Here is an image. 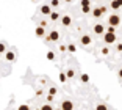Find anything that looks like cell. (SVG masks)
<instances>
[{"mask_svg":"<svg viewBox=\"0 0 122 110\" xmlns=\"http://www.w3.org/2000/svg\"><path fill=\"white\" fill-rule=\"evenodd\" d=\"M66 75H67V79H72L75 75V72H74V69H67V71H66Z\"/></svg>","mask_w":122,"mask_h":110,"instance_id":"e0dca14e","label":"cell"},{"mask_svg":"<svg viewBox=\"0 0 122 110\" xmlns=\"http://www.w3.org/2000/svg\"><path fill=\"white\" fill-rule=\"evenodd\" d=\"M66 80H67V75L64 72H60V82H66Z\"/></svg>","mask_w":122,"mask_h":110,"instance_id":"603a6c76","label":"cell"},{"mask_svg":"<svg viewBox=\"0 0 122 110\" xmlns=\"http://www.w3.org/2000/svg\"><path fill=\"white\" fill-rule=\"evenodd\" d=\"M80 43H81V46H89V44L92 43V39H91L89 35H83L81 38H80Z\"/></svg>","mask_w":122,"mask_h":110,"instance_id":"ba28073f","label":"cell"},{"mask_svg":"<svg viewBox=\"0 0 122 110\" xmlns=\"http://www.w3.org/2000/svg\"><path fill=\"white\" fill-rule=\"evenodd\" d=\"M92 30H94V33H96V35H105V33H107V32H105V27L102 24H96L92 27Z\"/></svg>","mask_w":122,"mask_h":110,"instance_id":"5b68a950","label":"cell"},{"mask_svg":"<svg viewBox=\"0 0 122 110\" xmlns=\"http://www.w3.org/2000/svg\"><path fill=\"white\" fill-rule=\"evenodd\" d=\"M110 6H111L113 10H119V8L122 6V0H111Z\"/></svg>","mask_w":122,"mask_h":110,"instance_id":"7c38bea8","label":"cell"},{"mask_svg":"<svg viewBox=\"0 0 122 110\" xmlns=\"http://www.w3.org/2000/svg\"><path fill=\"white\" fill-rule=\"evenodd\" d=\"M108 24L111 25V27H117V25L121 24V17H119L117 14H111L108 17Z\"/></svg>","mask_w":122,"mask_h":110,"instance_id":"6da1fadb","label":"cell"},{"mask_svg":"<svg viewBox=\"0 0 122 110\" xmlns=\"http://www.w3.org/2000/svg\"><path fill=\"white\" fill-rule=\"evenodd\" d=\"M41 110H53V107L50 104H44V105H41Z\"/></svg>","mask_w":122,"mask_h":110,"instance_id":"d6986e66","label":"cell"},{"mask_svg":"<svg viewBox=\"0 0 122 110\" xmlns=\"http://www.w3.org/2000/svg\"><path fill=\"white\" fill-rule=\"evenodd\" d=\"M0 53H3V55L6 53V46L3 43H0Z\"/></svg>","mask_w":122,"mask_h":110,"instance_id":"7402d4cb","label":"cell"},{"mask_svg":"<svg viewBox=\"0 0 122 110\" xmlns=\"http://www.w3.org/2000/svg\"><path fill=\"white\" fill-rule=\"evenodd\" d=\"M35 35L38 36V38H44V36H46V29L41 27V25H38V27L35 29Z\"/></svg>","mask_w":122,"mask_h":110,"instance_id":"52a82bcc","label":"cell"},{"mask_svg":"<svg viewBox=\"0 0 122 110\" xmlns=\"http://www.w3.org/2000/svg\"><path fill=\"white\" fill-rule=\"evenodd\" d=\"M17 110H31V109H30V105H27V104H22V105L17 107Z\"/></svg>","mask_w":122,"mask_h":110,"instance_id":"44dd1931","label":"cell"},{"mask_svg":"<svg viewBox=\"0 0 122 110\" xmlns=\"http://www.w3.org/2000/svg\"><path fill=\"white\" fill-rule=\"evenodd\" d=\"M49 41H53V43H56L58 39H60V33H58V30H52L50 33H49Z\"/></svg>","mask_w":122,"mask_h":110,"instance_id":"8992f818","label":"cell"},{"mask_svg":"<svg viewBox=\"0 0 122 110\" xmlns=\"http://www.w3.org/2000/svg\"><path fill=\"white\" fill-rule=\"evenodd\" d=\"M80 5H81V11L85 13V14L91 13V0H81Z\"/></svg>","mask_w":122,"mask_h":110,"instance_id":"7a4b0ae2","label":"cell"},{"mask_svg":"<svg viewBox=\"0 0 122 110\" xmlns=\"http://www.w3.org/2000/svg\"><path fill=\"white\" fill-rule=\"evenodd\" d=\"M80 80H81L83 83H88V82H89V74H86V72H83V74L80 75Z\"/></svg>","mask_w":122,"mask_h":110,"instance_id":"5bb4252c","label":"cell"},{"mask_svg":"<svg viewBox=\"0 0 122 110\" xmlns=\"http://www.w3.org/2000/svg\"><path fill=\"white\" fill-rule=\"evenodd\" d=\"M64 2H66V3H71V2H72V0H64Z\"/></svg>","mask_w":122,"mask_h":110,"instance_id":"1f68e13d","label":"cell"},{"mask_svg":"<svg viewBox=\"0 0 122 110\" xmlns=\"http://www.w3.org/2000/svg\"><path fill=\"white\" fill-rule=\"evenodd\" d=\"M116 49H117V52H122V43H119L117 46H116Z\"/></svg>","mask_w":122,"mask_h":110,"instance_id":"83f0119b","label":"cell"},{"mask_svg":"<svg viewBox=\"0 0 122 110\" xmlns=\"http://www.w3.org/2000/svg\"><path fill=\"white\" fill-rule=\"evenodd\" d=\"M38 110H41V109H38Z\"/></svg>","mask_w":122,"mask_h":110,"instance_id":"d6a6232c","label":"cell"},{"mask_svg":"<svg viewBox=\"0 0 122 110\" xmlns=\"http://www.w3.org/2000/svg\"><path fill=\"white\" fill-rule=\"evenodd\" d=\"M5 60H6V61H14V60H16V52H13V50H8V52L5 53Z\"/></svg>","mask_w":122,"mask_h":110,"instance_id":"30bf717a","label":"cell"},{"mask_svg":"<svg viewBox=\"0 0 122 110\" xmlns=\"http://www.w3.org/2000/svg\"><path fill=\"white\" fill-rule=\"evenodd\" d=\"M41 14L50 16L52 14V6H50V5H42V6H41Z\"/></svg>","mask_w":122,"mask_h":110,"instance_id":"9c48e42d","label":"cell"},{"mask_svg":"<svg viewBox=\"0 0 122 110\" xmlns=\"http://www.w3.org/2000/svg\"><path fill=\"white\" fill-rule=\"evenodd\" d=\"M102 53H103V55H108V53H110V50H108V47H103V49H102Z\"/></svg>","mask_w":122,"mask_h":110,"instance_id":"4316f807","label":"cell"},{"mask_svg":"<svg viewBox=\"0 0 122 110\" xmlns=\"http://www.w3.org/2000/svg\"><path fill=\"white\" fill-rule=\"evenodd\" d=\"M102 14H103V13H102L100 8H94V10H92V16H94V17H100Z\"/></svg>","mask_w":122,"mask_h":110,"instance_id":"4fadbf2b","label":"cell"},{"mask_svg":"<svg viewBox=\"0 0 122 110\" xmlns=\"http://www.w3.org/2000/svg\"><path fill=\"white\" fill-rule=\"evenodd\" d=\"M36 94H38V96H42L44 91H42V90H38V91H36Z\"/></svg>","mask_w":122,"mask_h":110,"instance_id":"f1b7e54d","label":"cell"},{"mask_svg":"<svg viewBox=\"0 0 122 110\" xmlns=\"http://www.w3.org/2000/svg\"><path fill=\"white\" fill-rule=\"evenodd\" d=\"M50 6H60V0H50Z\"/></svg>","mask_w":122,"mask_h":110,"instance_id":"d4e9b609","label":"cell"},{"mask_svg":"<svg viewBox=\"0 0 122 110\" xmlns=\"http://www.w3.org/2000/svg\"><path fill=\"white\" fill-rule=\"evenodd\" d=\"M117 75H119V77H121V79H122V68H121V69H119V72H117Z\"/></svg>","mask_w":122,"mask_h":110,"instance_id":"4dcf8cb0","label":"cell"},{"mask_svg":"<svg viewBox=\"0 0 122 110\" xmlns=\"http://www.w3.org/2000/svg\"><path fill=\"white\" fill-rule=\"evenodd\" d=\"M61 110H74V102L69 99H64L61 102Z\"/></svg>","mask_w":122,"mask_h":110,"instance_id":"277c9868","label":"cell"},{"mask_svg":"<svg viewBox=\"0 0 122 110\" xmlns=\"http://www.w3.org/2000/svg\"><path fill=\"white\" fill-rule=\"evenodd\" d=\"M67 50H69V52H72V53H74V52L77 50V47L74 46V44H69V46H67Z\"/></svg>","mask_w":122,"mask_h":110,"instance_id":"cb8c5ba5","label":"cell"},{"mask_svg":"<svg viewBox=\"0 0 122 110\" xmlns=\"http://www.w3.org/2000/svg\"><path fill=\"white\" fill-rule=\"evenodd\" d=\"M49 17H50V21H58V19H60V13H56V11H52V14L49 16Z\"/></svg>","mask_w":122,"mask_h":110,"instance_id":"9a60e30c","label":"cell"},{"mask_svg":"<svg viewBox=\"0 0 122 110\" xmlns=\"http://www.w3.org/2000/svg\"><path fill=\"white\" fill-rule=\"evenodd\" d=\"M96 110H108V107L105 104H97L96 105Z\"/></svg>","mask_w":122,"mask_h":110,"instance_id":"ac0fdd59","label":"cell"},{"mask_svg":"<svg viewBox=\"0 0 122 110\" xmlns=\"http://www.w3.org/2000/svg\"><path fill=\"white\" fill-rule=\"evenodd\" d=\"M107 32L108 33H114V35H116V27H111V25H110V27L107 29Z\"/></svg>","mask_w":122,"mask_h":110,"instance_id":"484cf974","label":"cell"},{"mask_svg":"<svg viewBox=\"0 0 122 110\" xmlns=\"http://www.w3.org/2000/svg\"><path fill=\"white\" fill-rule=\"evenodd\" d=\"M61 24L64 25V27H69V25L72 24V17H71V16H67V14L63 16V17H61Z\"/></svg>","mask_w":122,"mask_h":110,"instance_id":"8fae6325","label":"cell"},{"mask_svg":"<svg viewBox=\"0 0 122 110\" xmlns=\"http://www.w3.org/2000/svg\"><path fill=\"white\" fill-rule=\"evenodd\" d=\"M56 87H50V88H49V96H52V98H53L55 94H56Z\"/></svg>","mask_w":122,"mask_h":110,"instance_id":"2e32d148","label":"cell"},{"mask_svg":"<svg viewBox=\"0 0 122 110\" xmlns=\"http://www.w3.org/2000/svg\"><path fill=\"white\" fill-rule=\"evenodd\" d=\"M100 10H102V13H103V14L107 13V6H100Z\"/></svg>","mask_w":122,"mask_h":110,"instance_id":"f546056e","label":"cell"},{"mask_svg":"<svg viewBox=\"0 0 122 110\" xmlns=\"http://www.w3.org/2000/svg\"><path fill=\"white\" fill-rule=\"evenodd\" d=\"M103 43H107V44H113V43H116V35L114 33H105L103 35Z\"/></svg>","mask_w":122,"mask_h":110,"instance_id":"3957f363","label":"cell"},{"mask_svg":"<svg viewBox=\"0 0 122 110\" xmlns=\"http://www.w3.org/2000/svg\"><path fill=\"white\" fill-rule=\"evenodd\" d=\"M47 60H55V53L52 52V50H49V52H47Z\"/></svg>","mask_w":122,"mask_h":110,"instance_id":"ffe728a7","label":"cell"}]
</instances>
